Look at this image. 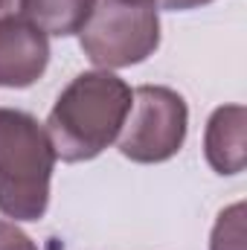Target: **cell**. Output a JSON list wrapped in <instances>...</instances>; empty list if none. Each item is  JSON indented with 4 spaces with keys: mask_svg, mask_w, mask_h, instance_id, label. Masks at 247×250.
Returning a JSON list of instances; mask_svg holds the SVG:
<instances>
[{
    "mask_svg": "<svg viewBox=\"0 0 247 250\" xmlns=\"http://www.w3.org/2000/svg\"><path fill=\"white\" fill-rule=\"evenodd\" d=\"M163 9H172V12H186V9H198L204 3H212V0H157Z\"/></svg>",
    "mask_w": 247,
    "mask_h": 250,
    "instance_id": "10",
    "label": "cell"
},
{
    "mask_svg": "<svg viewBox=\"0 0 247 250\" xmlns=\"http://www.w3.org/2000/svg\"><path fill=\"white\" fill-rule=\"evenodd\" d=\"M50 64V41L23 15L0 21V87H29Z\"/></svg>",
    "mask_w": 247,
    "mask_h": 250,
    "instance_id": "5",
    "label": "cell"
},
{
    "mask_svg": "<svg viewBox=\"0 0 247 250\" xmlns=\"http://www.w3.org/2000/svg\"><path fill=\"white\" fill-rule=\"evenodd\" d=\"M56 151L35 117L0 108V212L15 221H38L50 207Z\"/></svg>",
    "mask_w": 247,
    "mask_h": 250,
    "instance_id": "2",
    "label": "cell"
},
{
    "mask_svg": "<svg viewBox=\"0 0 247 250\" xmlns=\"http://www.w3.org/2000/svg\"><path fill=\"white\" fill-rule=\"evenodd\" d=\"M0 250H38V248L18 224L0 221Z\"/></svg>",
    "mask_w": 247,
    "mask_h": 250,
    "instance_id": "9",
    "label": "cell"
},
{
    "mask_svg": "<svg viewBox=\"0 0 247 250\" xmlns=\"http://www.w3.org/2000/svg\"><path fill=\"white\" fill-rule=\"evenodd\" d=\"M96 0H21V15L44 35H76L90 18Z\"/></svg>",
    "mask_w": 247,
    "mask_h": 250,
    "instance_id": "7",
    "label": "cell"
},
{
    "mask_svg": "<svg viewBox=\"0 0 247 250\" xmlns=\"http://www.w3.org/2000/svg\"><path fill=\"white\" fill-rule=\"evenodd\" d=\"M134 90L111 70L79 73L47 117V137L56 160L84 163L99 157L123 131Z\"/></svg>",
    "mask_w": 247,
    "mask_h": 250,
    "instance_id": "1",
    "label": "cell"
},
{
    "mask_svg": "<svg viewBox=\"0 0 247 250\" xmlns=\"http://www.w3.org/2000/svg\"><path fill=\"white\" fill-rule=\"evenodd\" d=\"M245 125H247L245 105H224V108L212 111V117L206 123V134H204V154H206V163L218 175L245 172L247 163Z\"/></svg>",
    "mask_w": 247,
    "mask_h": 250,
    "instance_id": "6",
    "label": "cell"
},
{
    "mask_svg": "<svg viewBox=\"0 0 247 250\" xmlns=\"http://www.w3.org/2000/svg\"><path fill=\"white\" fill-rule=\"evenodd\" d=\"M21 15V0H0V21Z\"/></svg>",
    "mask_w": 247,
    "mask_h": 250,
    "instance_id": "11",
    "label": "cell"
},
{
    "mask_svg": "<svg viewBox=\"0 0 247 250\" xmlns=\"http://www.w3.org/2000/svg\"><path fill=\"white\" fill-rule=\"evenodd\" d=\"M79 44L99 70L140 64L160 47V15L154 3L96 0L79 29Z\"/></svg>",
    "mask_w": 247,
    "mask_h": 250,
    "instance_id": "3",
    "label": "cell"
},
{
    "mask_svg": "<svg viewBox=\"0 0 247 250\" xmlns=\"http://www.w3.org/2000/svg\"><path fill=\"white\" fill-rule=\"evenodd\" d=\"M131 3H154V0H131Z\"/></svg>",
    "mask_w": 247,
    "mask_h": 250,
    "instance_id": "12",
    "label": "cell"
},
{
    "mask_svg": "<svg viewBox=\"0 0 247 250\" xmlns=\"http://www.w3.org/2000/svg\"><path fill=\"white\" fill-rule=\"evenodd\" d=\"M209 250H247L245 248V204L227 207L215 227H212V242Z\"/></svg>",
    "mask_w": 247,
    "mask_h": 250,
    "instance_id": "8",
    "label": "cell"
},
{
    "mask_svg": "<svg viewBox=\"0 0 247 250\" xmlns=\"http://www.w3.org/2000/svg\"><path fill=\"white\" fill-rule=\"evenodd\" d=\"M189 108L172 87L143 84L134 90V102L120 131V151L134 163H166L186 140Z\"/></svg>",
    "mask_w": 247,
    "mask_h": 250,
    "instance_id": "4",
    "label": "cell"
}]
</instances>
